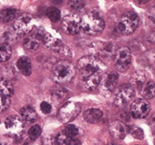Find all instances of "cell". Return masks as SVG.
I'll return each instance as SVG.
<instances>
[{
    "mask_svg": "<svg viewBox=\"0 0 155 145\" xmlns=\"http://www.w3.org/2000/svg\"><path fill=\"white\" fill-rule=\"evenodd\" d=\"M43 43L47 48L58 54L60 57L64 58H69L71 57V51L69 48L63 44L61 39H57L51 34H45L43 38Z\"/></svg>",
    "mask_w": 155,
    "mask_h": 145,
    "instance_id": "277c9868",
    "label": "cell"
},
{
    "mask_svg": "<svg viewBox=\"0 0 155 145\" xmlns=\"http://www.w3.org/2000/svg\"><path fill=\"white\" fill-rule=\"evenodd\" d=\"M68 5L71 11H72L75 13L83 12L86 7L84 0H69Z\"/></svg>",
    "mask_w": 155,
    "mask_h": 145,
    "instance_id": "603a6c76",
    "label": "cell"
},
{
    "mask_svg": "<svg viewBox=\"0 0 155 145\" xmlns=\"http://www.w3.org/2000/svg\"><path fill=\"white\" fill-rule=\"evenodd\" d=\"M109 131H110V134L115 139L123 140L125 137L127 136V134L130 132V128L123 122L115 120L110 124Z\"/></svg>",
    "mask_w": 155,
    "mask_h": 145,
    "instance_id": "2e32d148",
    "label": "cell"
},
{
    "mask_svg": "<svg viewBox=\"0 0 155 145\" xmlns=\"http://www.w3.org/2000/svg\"><path fill=\"white\" fill-rule=\"evenodd\" d=\"M140 24V18L138 15L134 12H127L123 14L118 22L119 32L124 35H129L134 33L138 28Z\"/></svg>",
    "mask_w": 155,
    "mask_h": 145,
    "instance_id": "5b68a950",
    "label": "cell"
},
{
    "mask_svg": "<svg viewBox=\"0 0 155 145\" xmlns=\"http://www.w3.org/2000/svg\"><path fill=\"white\" fill-rule=\"evenodd\" d=\"M8 35L6 33H4V38H5L6 40H8V41H12V40H14L15 39V34L13 31H8Z\"/></svg>",
    "mask_w": 155,
    "mask_h": 145,
    "instance_id": "d590c367",
    "label": "cell"
},
{
    "mask_svg": "<svg viewBox=\"0 0 155 145\" xmlns=\"http://www.w3.org/2000/svg\"><path fill=\"white\" fill-rule=\"evenodd\" d=\"M55 139H56V142L58 145H66V143H67L68 138L62 132V133H59L55 137Z\"/></svg>",
    "mask_w": 155,
    "mask_h": 145,
    "instance_id": "d6a6232c",
    "label": "cell"
},
{
    "mask_svg": "<svg viewBox=\"0 0 155 145\" xmlns=\"http://www.w3.org/2000/svg\"><path fill=\"white\" fill-rule=\"evenodd\" d=\"M107 145H116V144H113V143H109V144H107Z\"/></svg>",
    "mask_w": 155,
    "mask_h": 145,
    "instance_id": "ab89813d",
    "label": "cell"
},
{
    "mask_svg": "<svg viewBox=\"0 0 155 145\" xmlns=\"http://www.w3.org/2000/svg\"><path fill=\"white\" fill-rule=\"evenodd\" d=\"M154 54H155V51H154Z\"/></svg>",
    "mask_w": 155,
    "mask_h": 145,
    "instance_id": "b9f144b4",
    "label": "cell"
},
{
    "mask_svg": "<svg viewBox=\"0 0 155 145\" xmlns=\"http://www.w3.org/2000/svg\"><path fill=\"white\" fill-rule=\"evenodd\" d=\"M114 1H117V0H114Z\"/></svg>",
    "mask_w": 155,
    "mask_h": 145,
    "instance_id": "60d3db41",
    "label": "cell"
},
{
    "mask_svg": "<svg viewBox=\"0 0 155 145\" xmlns=\"http://www.w3.org/2000/svg\"><path fill=\"white\" fill-rule=\"evenodd\" d=\"M130 130L132 136L135 139H137V140H143L144 139V131L142 130V129L134 126Z\"/></svg>",
    "mask_w": 155,
    "mask_h": 145,
    "instance_id": "4dcf8cb0",
    "label": "cell"
},
{
    "mask_svg": "<svg viewBox=\"0 0 155 145\" xmlns=\"http://www.w3.org/2000/svg\"><path fill=\"white\" fill-rule=\"evenodd\" d=\"M68 91L67 89L62 87H56L51 92V96L54 98V100L58 103H61L62 101L66 99L68 96Z\"/></svg>",
    "mask_w": 155,
    "mask_h": 145,
    "instance_id": "cb8c5ba5",
    "label": "cell"
},
{
    "mask_svg": "<svg viewBox=\"0 0 155 145\" xmlns=\"http://www.w3.org/2000/svg\"><path fill=\"white\" fill-rule=\"evenodd\" d=\"M140 93L142 96L146 99H150L155 97V82L150 81L144 83L141 87Z\"/></svg>",
    "mask_w": 155,
    "mask_h": 145,
    "instance_id": "7402d4cb",
    "label": "cell"
},
{
    "mask_svg": "<svg viewBox=\"0 0 155 145\" xmlns=\"http://www.w3.org/2000/svg\"><path fill=\"white\" fill-rule=\"evenodd\" d=\"M12 56V48L8 43H0V62H4Z\"/></svg>",
    "mask_w": 155,
    "mask_h": 145,
    "instance_id": "484cf974",
    "label": "cell"
},
{
    "mask_svg": "<svg viewBox=\"0 0 155 145\" xmlns=\"http://www.w3.org/2000/svg\"><path fill=\"white\" fill-rule=\"evenodd\" d=\"M78 132H79L78 128L76 126H74V125H68L65 127L62 133L65 134L68 138L71 139V138H75L76 136H77Z\"/></svg>",
    "mask_w": 155,
    "mask_h": 145,
    "instance_id": "83f0119b",
    "label": "cell"
},
{
    "mask_svg": "<svg viewBox=\"0 0 155 145\" xmlns=\"http://www.w3.org/2000/svg\"><path fill=\"white\" fill-rule=\"evenodd\" d=\"M19 12L15 8H5L0 11V21L3 22H10L14 21Z\"/></svg>",
    "mask_w": 155,
    "mask_h": 145,
    "instance_id": "ffe728a7",
    "label": "cell"
},
{
    "mask_svg": "<svg viewBox=\"0 0 155 145\" xmlns=\"http://www.w3.org/2000/svg\"><path fill=\"white\" fill-rule=\"evenodd\" d=\"M114 63L117 67V69L121 71L124 72L130 67V62H131V53L127 47H121L117 50L114 56Z\"/></svg>",
    "mask_w": 155,
    "mask_h": 145,
    "instance_id": "8992f818",
    "label": "cell"
},
{
    "mask_svg": "<svg viewBox=\"0 0 155 145\" xmlns=\"http://www.w3.org/2000/svg\"><path fill=\"white\" fill-rule=\"evenodd\" d=\"M76 75V68L68 61H58L52 68L51 76L57 84H63L70 82Z\"/></svg>",
    "mask_w": 155,
    "mask_h": 145,
    "instance_id": "3957f363",
    "label": "cell"
},
{
    "mask_svg": "<svg viewBox=\"0 0 155 145\" xmlns=\"http://www.w3.org/2000/svg\"><path fill=\"white\" fill-rule=\"evenodd\" d=\"M151 110L150 103L143 98H138L130 105V115L136 119H143L149 116Z\"/></svg>",
    "mask_w": 155,
    "mask_h": 145,
    "instance_id": "30bf717a",
    "label": "cell"
},
{
    "mask_svg": "<svg viewBox=\"0 0 155 145\" xmlns=\"http://www.w3.org/2000/svg\"><path fill=\"white\" fill-rule=\"evenodd\" d=\"M0 145H7V144L4 143H0Z\"/></svg>",
    "mask_w": 155,
    "mask_h": 145,
    "instance_id": "f35d334b",
    "label": "cell"
},
{
    "mask_svg": "<svg viewBox=\"0 0 155 145\" xmlns=\"http://www.w3.org/2000/svg\"><path fill=\"white\" fill-rule=\"evenodd\" d=\"M81 17L77 14H70L66 16L62 21V28L68 35H74L79 33L81 30Z\"/></svg>",
    "mask_w": 155,
    "mask_h": 145,
    "instance_id": "9c48e42d",
    "label": "cell"
},
{
    "mask_svg": "<svg viewBox=\"0 0 155 145\" xmlns=\"http://www.w3.org/2000/svg\"><path fill=\"white\" fill-rule=\"evenodd\" d=\"M134 1L138 4H144V3H148L150 0H134Z\"/></svg>",
    "mask_w": 155,
    "mask_h": 145,
    "instance_id": "8d00e7d4",
    "label": "cell"
},
{
    "mask_svg": "<svg viewBox=\"0 0 155 145\" xmlns=\"http://www.w3.org/2000/svg\"><path fill=\"white\" fill-rule=\"evenodd\" d=\"M90 50L93 51L94 56L101 59H110L114 56V45L111 42H95L90 45Z\"/></svg>",
    "mask_w": 155,
    "mask_h": 145,
    "instance_id": "52a82bcc",
    "label": "cell"
},
{
    "mask_svg": "<svg viewBox=\"0 0 155 145\" xmlns=\"http://www.w3.org/2000/svg\"><path fill=\"white\" fill-rule=\"evenodd\" d=\"M55 3H61L62 2V0H54Z\"/></svg>",
    "mask_w": 155,
    "mask_h": 145,
    "instance_id": "74e56055",
    "label": "cell"
},
{
    "mask_svg": "<svg viewBox=\"0 0 155 145\" xmlns=\"http://www.w3.org/2000/svg\"><path fill=\"white\" fill-rule=\"evenodd\" d=\"M41 134V128L39 125H35V126H32L28 132L29 138L31 139L32 141L36 140Z\"/></svg>",
    "mask_w": 155,
    "mask_h": 145,
    "instance_id": "f1b7e54d",
    "label": "cell"
},
{
    "mask_svg": "<svg viewBox=\"0 0 155 145\" xmlns=\"http://www.w3.org/2000/svg\"><path fill=\"white\" fill-rule=\"evenodd\" d=\"M41 143H42V145H58L56 139L52 135H45L43 137Z\"/></svg>",
    "mask_w": 155,
    "mask_h": 145,
    "instance_id": "1f68e13d",
    "label": "cell"
},
{
    "mask_svg": "<svg viewBox=\"0 0 155 145\" xmlns=\"http://www.w3.org/2000/svg\"><path fill=\"white\" fill-rule=\"evenodd\" d=\"M66 145H81V143L79 140L75 139V138H71V139L68 138Z\"/></svg>",
    "mask_w": 155,
    "mask_h": 145,
    "instance_id": "e575fe53",
    "label": "cell"
},
{
    "mask_svg": "<svg viewBox=\"0 0 155 145\" xmlns=\"http://www.w3.org/2000/svg\"><path fill=\"white\" fill-rule=\"evenodd\" d=\"M4 126L8 133L15 136H20L25 130L24 121L21 117L17 115H12L6 118Z\"/></svg>",
    "mask_w": 155,
    "mask_h": 145,
    "instance_id": "7c38bea8",
    "label": "cell"
},
{
    "mask_svg": "<svg viewBox=\"0 0 155 145\" xmlns=\"http://www.w3.org/2000/svg\"><path fill=\"white\" fill-rule=\"evenodd\" d=\"M103 117V112L99 109L91 108L85 111L84 113V119L87 122L95 124L99 122Z\"/></svg>",
    "mask_w": 155,
    "mask_h": 145,
    "instance_id": "e0dca14e",
    "label": "cell"
},
{
    "mask_svg": "<svg viewBox=\"0 0 155 145\" xmlns=\"http://www.w3.org/2000/svg\"><path fill=\"white\" fill-rule=\"evenodd\" d=\"M34 27V21L31 15L22 14L17 17L14 22V30L19 35L30 33Z\"/></svg>",
    "mask_w": 155,
    "mask_h": 145,
    "instance_id": "4fadbf2b",
    "label": "cell"
},
{
    "mask_svg": "<svg viewBox=\"0 0 155 145\" xmlns=\"http://www.w3.org/2000/svg\"><path fill=\"white\" fill-rule=\"evenodd\" d=\"M81 112V107L73 102L66 103L59 109L58 118L62 123H68L75 120Z\"/></svg>",
    "mask_w": 155,
    "mask_h": 145,
    "instance_id": "ba28073f",
    "label": "cell"
},
{
    "mask_svg": "<svg viewBox=\"0 0 155 145\" xmlns=\"http://www.w3.org/2000/svg\"><path fill=\"white\" fill-rule=\"evenodd\" d=\"M135 97V89L131 85L125 84L119 88L114 96V103L118 107L127 105Z\"/></svg>",
    "mask_w": 155,
    "mask_h": 145,
    "instance_id": "8fae6325",
    "label": "cell"
},
{
    "mask_svg": "<svg viewBox=\"0 0 155 145\" xmlns=\"http://www.w3.org/2000/svg\"><path fill=\"white\" fill-rule=\"evenodd\" d=\"M119 75L116 71L104 74L101 81H100V91L103 94H110L115 89L117 82H118Z\"/></svg>",
    "mask_w": 155,
    "mask_h": 145,
    "instance_id": "5bb4252c",
    "label": "cell"
},
{
    "mask_svg": "<svg viewBox=\"0 0 155 145\" xmlns=\"http://www.w3.org/2000/svg\"><path fill=\"white\" fill-rule=\"evenodd\" d=\"M77 69L82 89L85 91H92L100 84L106 71V66L99 58L90 54L80 59Z\"/></svg>",
    "mask_w": 155,
    "mask_h": 145,
    "instance_id": "6da1fadb",
    "label": "cell"
},
{
    "mask_svg": "<svg viewBox=\"0 0 155 145\" xmlns=\"http://www.w3.org/2000/svg\"><path fill=\"white\" fill-rule=\"evenodd\" d=\"M145 80H146V77H145V75H144V72L136 71L131 76L130 81H131V84L134 86L137 87L138 89H140L141 87L143 86L144 83H145Z\"/></svg>",
    "mask_w": 155,
    "mask_h": 145,
    "instance_id": "d4e9b609",
    "label": "cell"
},
{
    "mask_svg": "<svg viewBox=\"0 0 155 145\" xmlns=\"http://www.w3.org/2000/svg\"><path fill=\"white\" fill-rule=\"evenodd\" d=\"M14 93V87L11 81L5 78H0V94L10 97Z\"/></svg>",
    "mask_w": 155,
    "mask_h": 145,
    "instance_id": "44dd1931",
    "label": "cell"
},
{
    "mask_svg": "<svg viewBox=\"0 0 155 145\" xmlns=\"http://www.w3.org/2000/svg\"><path fill=\"white\" fill-rule=\"evenodd\" d=\"M10 103H11L10 97L0 94V112L5 111L10 105Z\"/></svg>",
    "mask_w": 155,
    "mask_h": 145,
    "instance_id": "f546056e",
    "label": "cell"
},
{
    "mask_svg": "<svg viewBox=\"0 0 155 145\" xmlns=\"http://www.w3.org/2000/svg\"><path fill=\"white\" fill-rule=\"evenodd\" d=\"M40 109H41V111H42L43 113H45V114H48V113H50L51 110H52V107L48 102H42L41 104H40Z\"/></svg>",
    "mask_w": 155,
    "mask_h": 145,
    "instance_id": "836d02e7",
    "label": "cell"
},
{
    "mask_svg": "<svg viewBox=\"0 0 155 145\" xmlns=\"http://www.w3.org/2000/svg\"><path fill=\"white\" fill-rule=\"evenodd\" d=\"M136 145H139V144H136Z\"/></svg>",
    "mask_w": 155,
    "mask_h": 145,
    "instance_id": "7bdbcfd3",
    "label": "cell"
},
{
    "mask_svg": "<svg viewBox=\"0 0 155 145\" xmlns=\"http://www.w3.org/2000/svg\"><path fill=\"white\" fill-rule=\"evenodd\" d=\"M21 119L23 120V121L31 123L34 122L35 120H36L37 114L33 107H31L30 106H26L24 107L21 110Z\"/></svg>",
    "mask_w": 155,
    "mask_h": 145,
    "instance_id": "d6986e66",
    "label": "cell"
},
{
    "mask_svg": "<svg viewBox=\"0 0 155 145\" xmlns=\"http://www.w3.org/2000/svg\"><path fill=\"white\" fill-rule=\"evenodd\" d=\"M45 31L42 28H38L34 33L29 35L24 41V48L28 51L37 50L40 46L41 41L45 36Z\"/></svg>",
    "mask_w": 155,
    "mask_h": 145,
    "instance_id": "9a60e30c",
    "label": "cell"
},
{
    "mask_svg": "<svg viewBox=\"0 0 155 145\" xmlns=\"http://www.w3.org/2000/svg\"><path fill=\"white\" fill-rule=\"evenodd\" d=\"M17 67L24 75H30L32 71L31 60L27 57H21L17 60Z\"/></svg>",
    "mask_w": 155,
    "mask_h": 145,
    "instance_id": "ac0fdd59",
    "label": "cell"
},
{
    "mask_svg": "<svg viewBox=\"0 0 155 145\" xmlns=\"http://www.w3.org/2000/svg\"><path fill=\"white\" fill-rule=\"evenodd\" d=\"M81 30L86 35H95L101 33L105 26V21L102 15L97 11H91L81 18Z\"/></svg>",
    "mask_w": 155,
    "mask_h": 145,
    "instance_id": "7a4b0ae2",
    "label": "cell"
},
{
    "mask_svg": "<svg viewBox=\"0 0 155 145\" xmlns=\"http://www.w3.org/2000/svg\"><path fill=\"white\" fill-rule=\"evenodd\" d=\"M46 16L54 22L58 21L61 18V12L59 9L55 7H50L46 10Z\"/></svg>",
    "mask_w": 155,
    "mask_h": 145,
    "instance_id": "4316f807",
    "label": "cell"
}]
</instances>
